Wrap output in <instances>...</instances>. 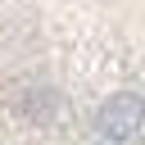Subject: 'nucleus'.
Masks as SVG:
<instances>
[{
    "label": "nucleus",
    "mask_w": 145,
    "mask_h": 145,
    "mask_svg": "<svg viewBox=\"0 0 145 145\" xmlns=\"http://www.w3.org/2000/svg\"><path fill=\"white\" fill-rule=\"evenodd\" d=\"M0 145H145V0H0Z\"/></svg>",
    "instance_id": "nucleus-1"
}]
</instances>
